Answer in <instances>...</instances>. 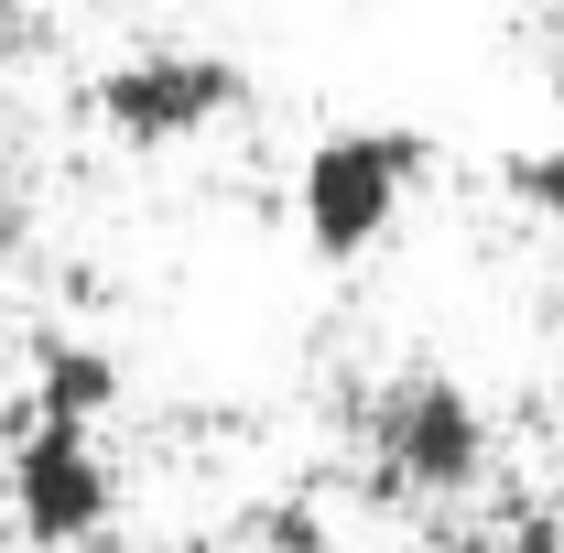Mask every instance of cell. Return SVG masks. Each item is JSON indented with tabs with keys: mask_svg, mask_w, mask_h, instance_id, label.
<instances>
[{
	"mask_svg": "<svg viewBox=\"0 0 564 553\" xmlns=\"http://www.w3.org/2000/svg\"><path fill=\"white\" fill-rule=\"evenodd\" d=\"M239 98H250V76L228 66V55H185V44H163V55H120V66L87 87L98 131L120 141V152H174V141H207Z\"/></svg>",
	"mask_w": 564,
	"mask_h": 553,
	"instance_id": "3",
	"label": "cell"
},
{
	"mask_svg": "<svg viewBox=\"0 0 564 553\" xmlns=\"http://www.w3.org/2000/svg\"><path fill=\"white\" fill-rule=\"evenodd\" d=\"M109 510H120V478H109V456L87 445V423L33 413L22 445H11V521H22V543L33 553H76V543L109 532Z\"/></svg>",
	"mask_w": 564,
	"mask_h": 553,
	"instance_id": "4",
	"label": "cell"
},
{
	"mask_svg": "<svg viewBox=\"0 0 564 553\" xmlns=\"http://www.w3.org/2000/svg\"><path fill=\"white\" fill-rule=\"evenodd\" d=\"M11 250H22V207H11V185H0V282H11Z\"/></svg>",
	"mask_w": 564,
	"mask_h": 553,
	"instance_id": "8",
	"label": "cell"
},
{
	"mask_svg": "<svg viewBox=\"0 0 564 553\" xmlns=\"http://www.w3.org/2000/svg\"><path fill=\"white\" fill-rule=\"evenodd\" d=\"M109 402H120V358H109V347H87V337H55L44 358H33V402H22V413L98 423Z\"/></svg>",
	"mask_w": 564,
	"mask_h": 553,
	"instance_id": "5",
	"label": "cell"
},
{
	"mask_svg": "<svg viewBox=\"0 0 564 553\" xmlns=\"http://www.w3.org/2000/svg\"><path fill=\"white\" fill-rule=\"evenodd\" d=\"M261 553H326L315 510H261Z\"/></svg>",
	"mask_w": 564,
	"mask_h": 553,
	"instance_id": "7",
	"label": "cell"
},
{
	"mask_svg": "<svg viewBox=\"0 0 564 553\" xmlns=\"http://www.w3.org/2000/svg\"><path fill=\"white\" fill-rule=\"evenodd\" d=\"M369 445H380V488H402V499H467L489 478V413L434 369L369 402Z\"/></svg>",
	"mask_w": 564,
	"mask_h": 553,
	"instance_id": "2",
	"label": "cell"
},
{
	"mask_svg": "<svg viewBox=\"0 0 564 553\" xmlns=\"http://www.w3.org/2000/svg\"><path fill=\"white\" fill-rule=\"evenodd\" d=\"M423 163H434V141H423V131H326L315 152H304V174H293L304 250H315V261H358V250H380L391 217H402V196L423 185Z\"/></svg>",
	"mask_w": 564,
	"mask_h": 553,
	"instance_id": "1",
	"label": "cell"
},
{
	"mask_svg": "<svg viewBox=\"0 0 564 553\" xmlns=\"http://www.w3.org/2000/svg\"><path fill=\"white\" fill-rule=\"evenodd\" d=\"M510 185H521V196H532V207H543V217L564 228V141H543V152H532V163H521Z\"/></svg>",
	"mask_w": 564,
	"mask_h": 553,
	"instance_id": "6",
	"label": "cell"
},
{
	"mask_svg": "<svg viewBox=\"0 0 564 553\" xmlns=\"http://www.w3.org/2000/svg\"><path fill=\"white\" fill-rule=\"evenodd\" d=\"M554 33H564V0H554Z\"/></svg>",
	"mask_w": 564,
	"mask_h": 553,
	"instance_id": "9",
	"label": "cell"
}]
</instances>
